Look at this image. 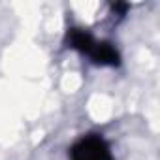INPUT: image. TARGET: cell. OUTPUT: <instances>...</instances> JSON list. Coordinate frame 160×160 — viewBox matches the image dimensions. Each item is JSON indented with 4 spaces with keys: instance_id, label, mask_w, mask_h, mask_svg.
Here are the masks:
<instances>
[{
    "instance_id": "1",
    "label": "cell",
    "mask_w": 160,
    "mask_h": 160,
    "mask_svg": "<svg viewBox=\"0 0 160 160\" xmlns=\"http://www.w3.org/2000/svg\"><path fill=\"white\" fill-rule=\"evenodd\" d=\"M70 160H113V154L109 143L100 134H89L70 147Z\"/></svg>"
},
{
    "instance_id": "2",
    "label": "cell",
    "mask_w": 160,
    "mask_h": 160,
    "mask_svg": "<svg viewBox=\"0 0 160 160\" xmlns=\"http://www.w3.org/2000/svg\"><path fill=\"white\" fill-rule=\"evenodd\" d=\"M91 62L96 64V66H109V68H115L121 64V53L119 49L111 43V42H96L91 55H89Z\"/></svg>"
},
{
    "instance_id": "3",
    "label": "cell",
    "mask_w": 160,
    "mask_h": 160,
    "mask_svg": "<svg viewBox=\"0 0 160 160\" xmlns=\"http://www.w3.org/2000/svg\"><path fill=\"white\" fill-rule=\"evenodd\" d=\"M96 42L98 40L89 30L79 28V27H72L66 32V43H68V47L73 49V51H77V53H81V55H85V57L91 55V51H92V47H94Z\"/></svg>"
},
{
    "instance_id": "4",
    "label": "cell",
    "mask_w": 160,
    "mask_h": 160,
    "mask_svg": "<svg viewBox=\"0 0 160 160\" xmlns=\"http://www.w3.org/2000/svg\"><path fill=\"white\" fill-rule=\"evenodd\" d=\"M113 12H117L119 15H126V12H128V4H124V2H117V4H113Z\"/></svg>"
}]
</instances>
